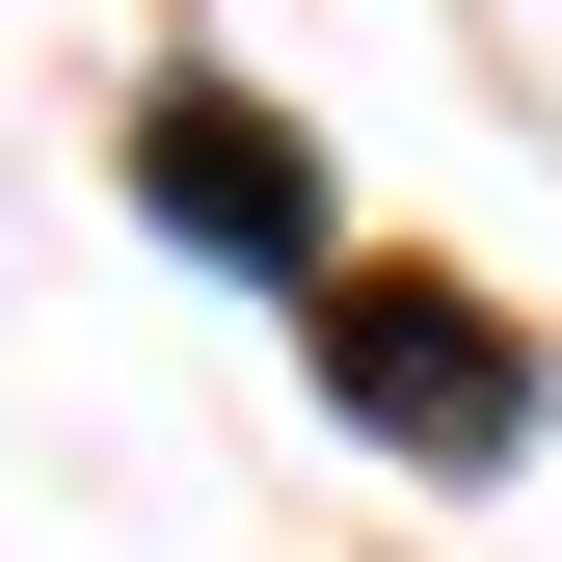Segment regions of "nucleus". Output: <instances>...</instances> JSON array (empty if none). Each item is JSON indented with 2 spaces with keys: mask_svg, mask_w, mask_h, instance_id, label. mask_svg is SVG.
I'll list each match as a JSON object with an SVG mask.
<instances>
[{
  "mask_svg": "<svg viewBox=\"0 0 562 562\" xmlns=\"http://www.w3.org/2000/svg\"><path fill=\"white\" fill-rule=\"evenodd\" d=\"M134 188H161L188 241H268V268H322V161H295L268 108H215V81H188L161 134H134Z\"/></svg>",
  "mask_w": 562,
  "mask_h": 562,
  "instance_id": "nucleus-2",
  "label": "nucleus"
},
{
  "mask_svg": "<svg viewBox=\"0 0 562 562\" xmlns=\"http://www.w3.org/2000/svg\"><path fill=\"white\" fill-rule=\"evenodd\" d=\"M322 375L375 402L402 456H509L536 429V348L482 322V295H429V268H348V295H322Z\"/></svg>",
  "mask_w": 562,
  "mask_h": 562,
  "instance_id": "nucleus-1",
  "label": "nucleus"
}]
</instances>
